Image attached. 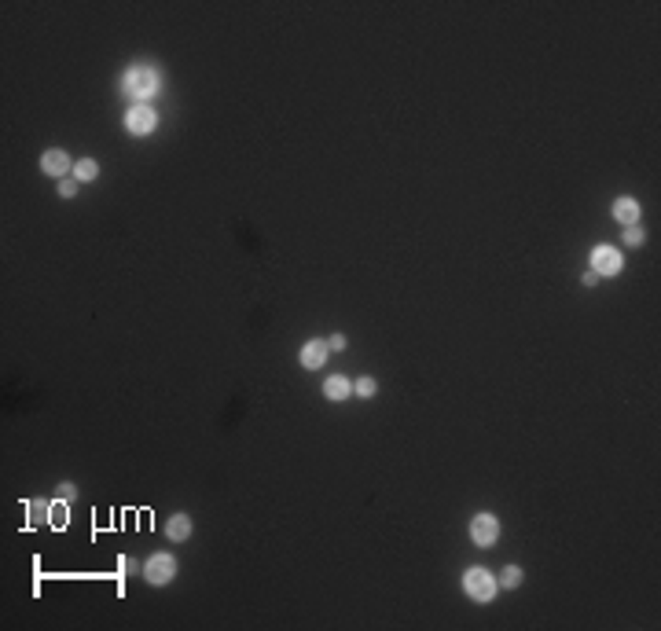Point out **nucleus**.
I'll list each match as a JSON object with an SVG mask.
<instances>
[{
	"label": "nucleus",
	"instance_id": "f257e3e1",
	"mask_svg": "<svg viewBox=\"0 0 661 631\" xmlns=\"http://www.w3.org/2000/svg\"><path fill=\"white\" fill-rule=\"evenodd\" d=\"M496 587H500L496 576L489 569H482V565H471V569L463 573V591H466V598H474V602H492Z\"/></svg>",
	"mask_w": 661,
	"mask_h": 631
},
{
	"label": "nucleus",
	"instance_id": "f03ea898",
	"mask_svg": "<svg viewBox=\"0 0 661 631\" xmlns=\"http://www.w3.org/2000/svg\"><path fill=\"white\" fill-rule=\"evenodd\" d=\"M125 92L129 96H136V99H147L158 92V70H151V67H133L125 74Z\"/></svg>",
	"mask_w": 661,
	"mask_h": 631
},
{
	"label": "nucleus",
	"instance_id": "7ed1b4c3",
	"mask_svg": "<svg viewBox=\"0 0 661 631\" xmlns=\"http://www.w3.org/2000/svg\"><path fill=\"white\" fill-rule=\"evenodd\" d=\"M177 576V558L173 555H151L144 562V580L151 587H165Z\"/></svg>",
	"mask_w": 661,
	"mask_h": 631
},
{
	"label": "nucleus",
	"instance_id": "20e7f679",
	"mask_svg": "<svg viewBox=\"0 0 661 631\" xmlns=\"http://www.w3.org/2000/svg\"><path fill=\"white\" fill-rule=\"evenodd\" d=\"M125 128L133 136H147L158 128V114H154V107H147V103H136V107L125 114Z\"/></svg>",
	"mask_w": 661,
	"mask_h": 631
},
{
	"label": "nucleus",
	"instance_id": "39448f33",
	"mask_svg": "<svg viewBox=\"0 0 661 631\" xmlns=\"http://www.w3.org/2000/svg\"><path fill=\"white\" fill-rule=\"evenodd\" d=\"M471 539L478 547H492L500 539V521L492 514H474L471 518Z\"/></svg>",
	"mask_w": 661,
	"mask_h": 631
},
{
	"label": "nucleus",
	"instance_id": "423d86ee",
	"mask_svg": "<svg viewBox=\"0 0 661 631\" xmlns=\"http://www.w3.org/2000/svg\"><path fill=\"white\" fill-rule=\"evenodd\" d=\"M625 268V257H621L614 246H595L591 250V272L595 276H617Z\"/></svg>",
	"mask_w": 661,
	"mask_h": 631
},
{
	"label": "nucleus",
	"instance_id": "0eeeda50",
	"mask_svg": "<svg viewBox=\"0 0 661 631\" xmlns=\"http://www.w3.org/2000/svg\"><path fill=\"white\" fill-rule=\"evenodd\" d=\"M41 169L48 173V176H67V173H74V162H70V154L67 151H59V147H51V151H44L41 154Z\"/></svg>",
	"mask_w": 661,
	"mask_h": 631
},
{
	"label": "nucleus",
	"instance_id": "6e6552de",
	"mask_svg": "<svg viewBox=\"0 0 661 631\" xmlns=\"http://www.w3.org/2000/svg\"><path fill=\"white\" fill-rule=\"evenodd\" d=\"M327 342H320V338H313V342H305L302 345V367H309V371H316V367H323V360H327Z\"/></svg>",
	"mask_w": 661,
	"mask_h": 631
},
{
	"label": "nucleus",
	"instance_id": "1a4fd4ad",
	"mask_svg": "<svg viewBox=\"0 0 661 631\" xmlns=\"http://www.w3.org/2000/svg\"><path fill=\"white\" fill-rule=\"evenodd\" d=\"M614 221H617V224H625V228H632V224L639 221V202H636V199H628V195L614 199Z\"/></svg>",
	"mask_w": 661,
	"mask_h": 631
},
{
	"label": "nucleus",
	"instance_id": "9d476101",
	"mask_svg": "<svg viewBox=\"0 0 661 631\" xmlns=\"http://www.w3.org/2000/svg\"><path fill=\"white\" fill-rule=\"evenodd\" d=\"M353 393V385H349V378H342V375H331L327 382H323V396H327V401H345V396Z\"/></svg>",
	"mask_w": 661,
	"mask_h": 631
},
{
	"label": "nucleus",
	"instance_id": "9b49d317",
	"mask_svg": "<svg viewBox=\"0 0 661 631\" xmlns=\"http://www.w3.org/2000/svg\"><path fill=\"white\" fill-rule=\"evenodd\" d=\"M165 536H170L173 544H184V539L191 536V518L188 514H173L170 525H165Z\"/></svg>",
	"mask_w": 661,
	"mask_h": 631
},
{
	"label": "nucleus",
	"instance_id": "f8f14e48",
	"mask_svg": "<svg viewBox=\"0 0 661 631\" xmlns=\"http://www.w3.org/2000/svg\"><path fill=\"white\" fill-rule=\"evenodd\" d=\"M48 525H51V529H67V525H70V503H67V499L48 503Z\"/></svg>",
	"mask_w": 661,
	"mask_h": 631
},
{
	"label": "nucleus",
	"instance_id": "ddd939ff",
	"mask_svg": "<svg viewBox=\"0 0 661 631\" xmlns=\"http://www.w3.org/2000/svg\"><path fill=\"white\" fill-rule=\"evenodd\" d=\"M96 176H99V165L92 158L74 162V180H77V184H88V180H96Z\"/></svg>",
	"mask_w": 661,
	"mask_h": 631
},
{
	"label": "nucleus",
	"instance_id": "4468645a",
	"mask_svg": "<svg viewBox=\"0 0 661 631\" xmlns=\"http://www.w3.org/2000/svg\"><path fill=\"white\" fill-rule=\"evenodd\" d=\"M496 584H503L507 591H514L518 584H522V569H518V565H507V569L500 573V580H496Z\"/></svg>",
	"mask_w": 661,
	"mask_h": 631
},
{
	"label": "nucleus",
	"instance_id": "2eb2a0df",
	"mask_svg": "<svg viewBox=\"0 0 661 631\" xmlns=\"http://www.w3.org/2000/svg\"><path fill=\"white\" fill-rule=\"evenodd\" d=\"M375 389H379V382H375L371 375H364V378L353 385V393H357V396H375Z\"/></svg>",
	"mask_w": 661,
	"mask_h": 631
},
{
	"label": "nucleus",
	"instance_id": "dca6fc26",
	"mask_svg": "<svg viewBox=\"0 0 661 631\" xmlns=\"http://www.w3.org/2000/svg\"><path fill=\"white\" fill-rule=\"evenodd\" d=\"M74 195H77V180L63 176V180H59V199H74Z\"/></svg>",
	"mask_w": 661,
	"mask_h": 631
},
{
	"label": "nucleus",
	"instance_id": "f3484780",
	"mask_svg": "<svg viewBox=\"0 0 661 631\" xmlns=\"http://www.w3.org/2000/svg\"><path fill=\"white\" fill-rule=\"evenodd\" d=\"M56 492H59V499H67V503H74V499H77V488H74L70 481H63V485L56 488Z\"/></svg>",
	"mask_w": 661,
	"mask_h": 631
},
{
	"label": "nucleus",
	"instance_id": "a211bd4d",
	"mask_svg": "<svg viewBox=\"0 0 661 631\" xmlns=\"http://www.w3.org/2000/svg\"><path fill=\"white\" fill-rule=\"evenodd\" d=\"M621 231H625V242H628V246H639V242H643V231H639V228H621Z\"/></svg>",
	"mask_w": 661,
	"mask_h": 631
},
{
	"label": "nucleus",
	"instance_id": "6ab92c4d",
	"mask_svg": "<svg viewBox=\"0 0 661 631\" xmlns=\"http://www.w3.org/2000/svg\"><path fill=\"white\" fill-rule=\"evenodd\" d=\"M327 349H334V353H338V349H345V334H331Z\"/></svg>",
	"mask_w": 661,
	"mask_h": 631
},
{
	"label": "nucleus",
	"instance_id": "aec40b11",
	"mask_svg": "<svg viewBox=\"0 0 661 631\" xmlns=\"http://www.w3.org/2000/svg\"><path fill=\"white\" fill-rule=\"evenodd\" d=\"M118 569H122V576H129V573L136 569V562H133V558H118Z\"/></svg>",
	"mask_w": 661,
	"mask_h": 631
}]
</instances>
